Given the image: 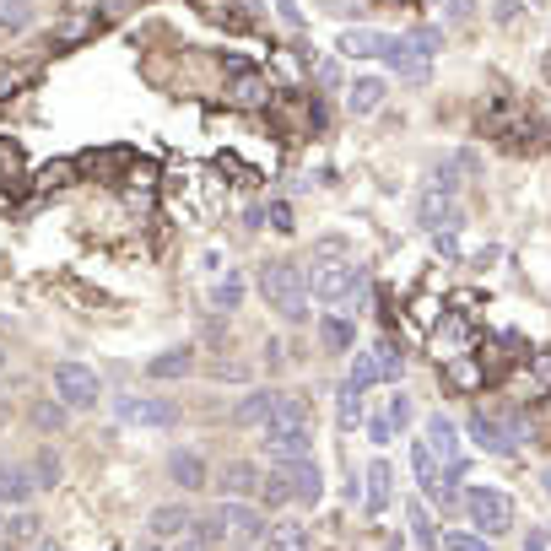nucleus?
<instances>
[{"label": "nucleus", "mask_w": 551, "mask_h": 551, "mask_svg": "<svg viewBox=\"0 0 551 551\" xmlns=\"http://www.w3.org/2000/svg\"><path fill=\"white\" fill-rule=\"evenodd\" d=\"M195 530L206 535V541H227V546H238V551H249V546H260L265 535V514L254 503H244V497H222L217 508H206V514L195 519Z\"/></svg>", "instance_id": "f257e3e1"}, {"label": "nucleus", "mask_w": 551, "mask_h": 551, "mask_svg": "<svg viewBox=\"0 0 551 551\" xmlns=\"http://www.w3.org/2000/svg\"><path fill=\"white\" fill-rule=\"evenodd\" d=\"M260 298L276 308L287 325H308V308H314V292H308V271H298L292 260H265L260 265Z\"/></svg>", "instance_id": "f03ea898"}, {"label": "nucleus", "mask_w": 551, "mask_h": 551, "mask_svg": "<svg viewBox=\"0 0 551 551\" xmlns=\"http://www.w3.org/2000/svg\"><path fill=\"white\" fill-rule=\"evenodd\" d=\"M308 292H314L319 303H346L362 292V265L341 260V244L335 238H325V244L314 249V271H308Z\"/></svg>", "instance_id": "7ed1b4c3"}, {"label": "nucleus", "mask_w": 551, "mask_h": 551, "mask_svg": "<svg viewBox=\"0 0 551 551\" xmlns=\"http://www.w3.org/2000/svg\"><path fill=\"white\" fill-rule=\"evenodd\" d=\"M465 519L476 524V535H508L514 524V503L503 487H470L465 492Z\"/></svg>", "instance_id": "20e7f679"}, {"label": "nucleus", "mask_w": 551, "mask_h": 551, "mask_svg": "<svg viewBox=\"0 0 551 551\" xmlns=\"http://www.w3.org/2000/svg\"><path fill=\"white\" fill-rule=\"evenodd\" d=\"M55 395H60L71 411H98L103 379L87 368V362H55Z\"/></svg>", "instance_id": "39448f33"}, {"label": "nucleus", "mask_w": 551, "mask_h": 551, "mask_svg": "<svg viewBox=\"0 0 551 551\" xmlns=\"http://www.w3.org/2000/svg\"><path fill=\"white\" fill-rule=\"evenodd\" d=\"M470 438L481 443L487 454H514L519 438H524V422L519 416H492V411H470Z\"/></svg>", "instance_id": "423d86ee"}, {"label": "nucleus", "mask_w": 551, "mask_h": 551, "mask_svg": "<svg viewBox=\"0 0 551 551\" xmlns=\"http://www.w3.org/2000/svg\"><path fill=\"white\" fill-rule=\"evenodd\" d=\"M114 416L130 427H173L179 422V400H152V395H119L114 400Z\"/></svg>", "instance_id": "0eeeda50"}, {"label": "nucleus", "mask_w": 551, "mask_h": 551, "mask_svg": "<svg viewBox=\"0 0 551 551\" xmlns=\"http://www.w3.org/2000/svg\"><path fill=\"white\" fill-rule=\"evenodd\" d=\"M427 443H433V454H438L443 476H449V487H460V476H465V449H460V433H454L449 416H433V422H427Z\"/></svg>", "instance_id": "6e6552de"}, {"label": "nucleus", "mask_w": 551, "mask_h": 551, "mask_svg": "<svg viewBox=\"0 0 551 551\" xmlns=\"http://www.w3.org/2000/svg\"><path fill=\"white\" fill-rule=\"evenodd\" d=\"M416 222L422 227H449V222H465L460 217V200H454V190H443V184H427L422 195H416Z\"/></svg>", "instance_id": "1a4fd4ad"}, {"label": "nucleus", "mask_w": 551, "mask_h": 551, "mask_svg": "<svg viewBox=\"0 0 551 551\" xmlns=\"http://www.w3.org/2000/svg\"><path fill=\"white\" fill-rule=\"evenodd\" d=\"M379 60L389 65V71H400V76H406V82H427V71H433V65H427V55H422V49L411 44V38H389V33H384V49H379Z\"/></svg>", "instance_id": "9d476101"}, {"label": "nucleus", "mask_w": 551, "mask_h": 551, "mask_svg": "<svg viewBox=\"0 0 551 551\" xmlns=\"http://www.w3.org/2000/svg\"><path fill=\"white\" fill-rule=\"evenodd\" d=\"M260 433H265V454L276 465L308 460V427H260Z\"/></svg>", "instance_id": "9b49d317"}, {"label": "nucleus", "mask_w": 551, "mask_h": 551, "mask_svg": "<svg viewBox=\"0 0 551 551\" xmlns=\"http://www.w3.org/2000/svg\"><path fill=\"white\" fill-rule=\"evenodd\" d=\"M168 476L179 492H206V454L200 449H173L168 454Z\"/></svg>", "instance_id": "f8f14e48"}, {"label": "nucleus", "mask_w": 551, "mask_h": 551, "mask_svg": "<svg viewBox=\"0 0 551 551\" xmlns=\"http://www.w3.org/2000/svg\"><path fill=\"white\" fill-rule=\"evenodd\" d=\"M260 465L254 460H227L222 470H217V492L222 497H249V492H260Z\"/></svg>", "instance_id": "ddd939ff"}, {"label": "nucleus", "mask_w": 551, "mask_h": 551, "mask_svg": "<svg viewBox=\"0 0 551 551\" xmlns=\"http://www.w3.org/2000/svg\"><path fill=\"white\" fill-rule=\"evenodd\" d=\"M276 406H281L276 389H249V395L233 406V422H238V427H271Z\"/></svg>", "instance_id": "4468645a"}, {"label": "nucleus", "mask_w": 551, "mask_h": 551, "mask_svg": "<svg viewBox=\"0 0 551 551\" xmlns=\"http://www.w3.org/2000/svg\"><path fill=\"white\" fill-rule=\"evenodd\" d=\"M195 373V346H168V352H157L152 362H146V379H190Z\"/></svg>", "instance_id": "2eb2a0df"}, {"label": "nucleus", "mask_w": 551, "mask_h": 551, "mask_svg": "<svg viewBox=\"0 0 551 551\" xmlns=\"http://www.w3.org/2000/svg\"><path fill=\"white\" fill-rule=\"evenodd\" d=\"M287 481H292V497H298L303 508H314L319 497H325V476H319L314 460H292L287 465Z\"/></svg>", "instance_id": "dca6fc26"}, {"label": "nucleus", "mask_w": 551, "mask_h": 551, "mask_svg": "<svg viewBox=\"0 0 551 551\" xmlns=\"http://www.w3.org/2000/svg\"><path fill=\"white\" fill-rule=\"evenodd\" d=\"M38 487H33V470L28 465H0V508H17L28 503Z\"/></svg>", "instance_id": "f3484780"}, {"label": "nucleus", "mask_w": 551, "mask_h": 551, "mask_svg": "<svg viewBox=\"0 0 551 551\" xmlns=\"http://www.w3.org/2000/svg\"><path fill=\"white\" fill-rule=\"evenodd\" d=\"M384 98H389V82H384V76H357L352 92H346V109H352V114H373Z\"/></svg>", "instance_id": "a211bd4d"}, {"label": "nucleus", "mask_w": 551, "mask_h": 551, "mask_svg": "<svg viewBox=\"0 0 551 551\" xmlns=\"http://www.w3.org/2000/svg\"><path fill=\"white\" fill-rule=\"evenodd\" d=\"M33 487L38 492H55L60 481H65V454L60 449H33Z\"/></svg>", "instance_id": "6ab92c4d"}, {"label": "nucleus", "mask_w": 551, "mask_h": 551, "mask_svg": "<svg viewBox=\"0 0 551 551\" xmlns=\"http://www.w3.org/2000/svg\"><path fill=\"white\" fill-rule=\"evenodd\" d=\"M352 341H357V325L330 308V314L319 319V346H325V352H352Z\"/></svg>", "instance_id": "aec40b11"}, {"label": "nucleus", "mask_w": 551, "mask_h": 551, "mask_svg": "<svg viewBox=\"0 0 551 551\" xmlns=\"http://www.w3.org/2000/svg\"><path fill=\"white\" fill-rule=\"evenodd\" d=\"M335 49H341V55H352V60H379V49H384V33H368V28H346L341 38H335Z\"/></svg>", "instance_id": "412c9836"}, {"label": "nucleus", "mask_w": 551, "mask_h": 551, "mask_svg": "<svg viewBox=\"0 0 551 551\" xmlns=\"http://www.w3.org/2000/svg\"><path fill=\"white\" fill-rule=\"evenodd\" d=\"M28 422L38 427V433H60V427L71 422V406H65L60 395H55V400H33V406H28Z\"/></svg>", "instance_id": "4be33fe9"}, {"label": "nucleus", "mask_w": 551, "mask_h": 551, "mask_svg": "<svg viewBox=\"0 0 551 551\" xmlns=\"http://www.w3.org/2000/svg\"><path fill=\"white\" fill-rule=\"evenodd\" d=\"M33 28V0H0V38H22Z\"/></svg>", "instance_id": "5701e85b"}, {"label": "nucleus", "mask_w": 551, "mask_h": 551, "mask_svg": "<svg viewBox=\"0 0 551 551\" xmlns=\"http://www.w3.org/2000/svg\"><path fill=\"white\" fill-rule=\"evenodd\" d=\"M395 497V470H389L384 460L368 465V514H379V508Z\"/></svg>", "instance_id": "b1692460"}, {"label": "nucleus", "mask_w": 551, "mask_h": 551, "mask_svg": "<svg viewBox=\"0 0 551 551\" xmlns=\"http://www.w3.org/2000/svg\"><path fill=\"white\" fill-rule=\"evenodd\" d=\"M206 303H211V308H217V314H233V308H238V303H244V276H222V281H217V287H211V292H206Z\"/></svg>", "instance_id": "393cba45"}, {"label": "nucleus", "mask_w": 551, "mask_h": 551, "mask_svg": "<svg viewBox=\"0 0 551 551\" xmlns=\"http://www.w3.org/2000/svg\"><path fill=\"white\" fill-rule=\"evenodd\" d=\"M292 503V481H287V465H276L271 476L260 481V508H281Z\"/></svg>", "instance_id": "a878e982"}, {"label": "nucleus", "mask_w": 551, "mask_h": 551, "mask_svg": "<svg viewBox=\"0 0 551 551\" xmlns=\"http://www.w3.org/2000/svg\"><path fill=\"white\" fill-rule=\"evenodd\" d=\"M411 535H416V546H422V551L443 546V535H438L433 514H427V508H422V497H416V503H411Z\"/></svg>", "instance_id": "bb28decb"}, {"label": "nucleus", "mask_w": 551, "mask_h": 551, "mask_svg": "<svg viewBox=\"0 0 551 551\" xmlns=\"http://www.w3.org/2000/svg\"><path fill=\"white\" fill-rule=\"evenodd\" d=\"M233 103H244V109H265V103H271V87H265L260 76H238V82H233Z\"/></svg>", "instance_id": "cd10ccee"}, {"label": "nucleus", "mask_w": 551, "mask_h": 551, "mask_svg": "<svg viewBox=\"0 0 551 551\" xmlns=\"http://www.w3.org/2000/svg\"><path fill=\"white\" fill-rule=\"evenodd\" d=\"M195 514L190 508H157L152 514V535H179V530H190Z\"/></svg>", "instance_id": "c85d7f7f"}, {"label": "nucleus", "mask_w": 551, "mask_h": 551, "mask_svg": "<svg viewBox=\"0 0 551 551\" xmlns=\"http://www.w3.org/2000/svg\"><path fill=\"white\" fill-rule=\"evenodd\" d=\"M271 551H308V535L298 524H287V530H271Z\"/></svg>", "instance_id": "c756f323"}, {"label": "nucleus", "mask_w": 551, "mask_h": 551, "mask_svg": "<svg viewBox=\"0 0 551 551\" xmlns=\"http://www.w3.org/2000/svg\"><path fill=\"white\" fill-rule=\"evenodd\" d=\"M362 422V400H357V384H341V427H357Z\"/></svg>", "instance_id": "7c9ffc66"}, {"label": "nucleus", "mask_w": 551, "mask_h": 551, "mask_svg": "<svg viewBox=\"0 0 551 551\" xmlns=\"http://www.w3.org/2000/svg\"><path fill=\"white\" fill-rule=\"evenodd\" d=\"M211 379H227V384H249V368L244 362H206Z\"/></svg>", "instance_id": "2f4dec72"}, {"label": "nucleus", "mask_w": 551, "mask_h": 551, "mask_svg": "<svg viewBox=\"0 0 551 551\" xmlns=\"http://www.w3.org/2000/svg\"><path fill=\"white\" fill-rule=\"evenodd\" d=\"M519 17H524V0H497V6H492V22H497V28H514Z\"/></svg>", "instance_id": "473e14b6"}, {"label": "nucleus", "mask_w": 551, "mask_h": 551, "mask_svg": "<svg viewBox=\"0 0 551 551\" xmlns=\"http://www.w3.org/2000/svg\"><path fill=\"white\" fill-rule=\"evenodd\" d=\"M443 546H449V551H492L481 535H465V530H449V535H443Z\"/></svg>", "instance_id": "72a5a7b5"}, {"label": "nucleus", "mask_w": 551, "mask_h": 551, "mask_svg": "<svg viewBox=\"0 0 551 551\" xmlns=\"http://www.w3.org/2000/svg\"><path fill=\"white\" fill-rule=\"evenodd\" d=\"M384 411H389V422H395V433H400V427L411 422V400H406V395H395V400H389Z\"/></svg>", "instance_id": "f704fd0d"}, {"label": "nucleus", "mask_w": 551, "mask_h": 551, "mask_svg": "<svg viewBox=\"0 0 551 551\" xmlns=\"http://www.w3.org/2000/svg\"><path fill=\"white\" fill-rule=\"evenodd\" d=\"M438 249H443V254H460V222L438 227Z\"/></svg>", "instance_id": "c9c22d12"}, {"label": "nucleus", "mask_w": 551, "mask_h": 551, "mask_svg": "<svg viewBox=\"0 0 551 551\" xmlns=\"http://www.w3.org/2000/svg\"><path fill=\"white\" fill-rule=\"evenodd\" d=\"M265 368H271V373L287 368V346H281V341H265Z\"/></svg>", "instance_id": "e433bc0d"}, {"label": "nucleus", "mask_w": 551, "mask_h": 551, "mask_svg": "<svg viewBox=\"0 0 551 551\" xmlns=\"http://www.w3.org/2000/svg\"><path fill=\"white\" fill-rule=\"evenodd\" d=\"M443 11H449V22H465V17H476V0H449Z\"/></svg>", "instance_id": "4c0bfd02"}, {"label": "nucleus", "mask_w": 551, "mask_h": 551, "mask_svg": "<svg viewBox=\"0 0 551 551\" xmlns=\"http://www.w3.org/2000/svg\"><path fill=\"white\" fill-rule=\"evenodd\" d=\"M271 227L276 233H292V206H271Z\"/></svg>", "instance_id": "58836bf2"}, {"label": "nucleus", "mask_w": 551, "mask_h": 551, "mask_svg": "<svg viewBox=\"0 0 551 551\" xmlns=\"http://www.w3.org/2000/svg\"><path fill=\"white\" fill-rule=\"evenodd\" d=\"M319 82L335 87V82H341V65H330V60H325V65H319Z\"/></svg>", "instance_id": "ea45409f"}, {"label": "nucleus", "mask_w": 551, "mask_h": 551, "mask_svg": "<svg viewBox=\"0 0 551 551\" xmlns=\"http://www.w3.org/2000/svg\"><path fill=\"white\" fill-rule=\"evenodd\" d=\"M524 551H546V541H541V535H530V541H524Z\"/></svg>", "instance_id": "a19ab883"}, {"label": "nucleus", "mask_w": 551, "mask_h": 551, "mask_svg": "<svg viewBox=\"0 0 551 551\" xmlns=\"http://www.w3.org/2000/svg\"><path fill=\"white\" fill-rule=\"evenodd\" d=\"M11 368V352H6V341H0V373H6Z\"/></svg>", "instance_id": "79ce46f5"}, {"label": "nucleus", "mask_w": 551, "mask_h": 551, "mask_svg": "<svg viewBox=\"0 0 551 551\" xmlns=\"http://www.w3.org/2000/svg\"><path fill=\"white\" fill-rule=\"evenodd\" d=\"M541 487H546V497H551V465L541 470Z\"/></svg>", "instance_id": "37998d69"}, {"label": "nucleus", "mask_w": 551, "mask_h": 551, "mask_svg": "<svg viewBox=\"0 0 551 551\" xmlns=\"http://www.w3.org/2000/svg\"><path fill=\"white\" fill-rule=\"evenodd\" d=\"M541 71H546V82H551V49H546V65H541Z\"/></svg>", "instance_id": "c03bdc74"}, {"label": "nucleus", "mask_w": 551, "mask_h": 551, "mask_svg": "<svg viewBox=\"0 0 551 551\" xmlns=\"http://www.w3.org/2000/svg\"><path fill=\"white\" fill-rule=\"evenodd\" d=\"M427 6H438V11H443V6H449V0H427Z\"/></svg>", "instance_id": "a18cd8bd"}, {"label": "nucleus", "mask_w": 551, "mask_h": 551, "mask_svg": "<svg viewBox=\"0 0 551 551\" xmlns=\"http://www.w3.org/2000/svg\"><path fill=\"white\" fill-rule=\"evenodd\" d=\"M0 416H6V395H0Z\"/></svg>", "instance_id": "49530a36"}]
</instances>
